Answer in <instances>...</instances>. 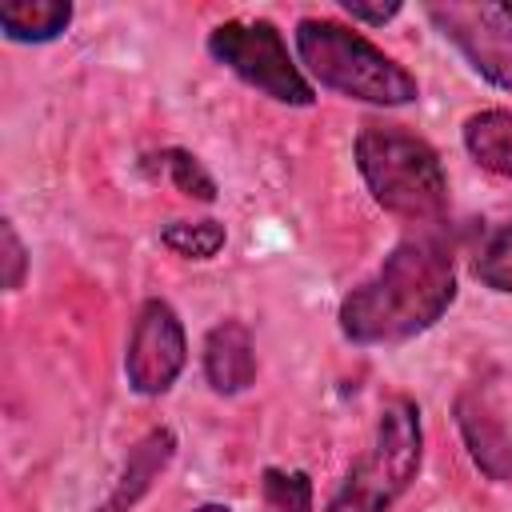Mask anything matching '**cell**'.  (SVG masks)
Here are the masks:
<instances>
[{"label":"cell","mask_w":512,"mask_h":512,"mask_svg":"<svg viewBox=\"0 0 512 512\" xmlns=\"http://www.w3.org/2000/svg\"><path fill=\"white\" fill-rule=\"evenodd\" d=\"M152 160H160V168L168 172V180L176 184V192H184V196H192V200H204V204L216 200V180L204 172V164H200L192 152L168 148V152H160V156H152Z\"/></svg>","instance_id":"2e32d148"},{"label":"cell","mask_w":512,"mask_h":512,"mask_svg":"<svg viewBox=\"0 0 512 512\" xmlns=\"http://www.w3.org/2000/svg\"><path fill=\"white\" fill-rule=\"evenodd\" d=\"M296 52H300V64L312 72V80H320L340 96L384 104V108L412 104L420 96V84L404 64H396L368 36L336 20L304 16L296 24Z\"/></svg>","instance_id":"3957f363"},{"label":"cell","mask_w":512,"mask_h":512,"mask_svg":"<svg viewBox=\"0 0 512 512\" xmlns=\"http://www.w3.org/2000/svg\"><path fill=\"white\" fill-rule=\"evenodd\" d=\"M428 20L444 40L460 48V56L488 84L512 96V4L488 0H448L428 4Z\"/></svg>","instance_id":"8992f818"},{"label":"cell","mask_w":512,"mask_h":512,"mask_svg":"<svg viewBox=\"0 0 512 512\" xmlns=\"http://www.w3.org/2000/svg\"><path fill=\"white\" fill-rule=\"evenodd\" d=\"M228 232L220 220H172L160 228V244L188 260H212L224 248Z\"/></svg>","instance_id":"4fadbf2b"},{"label":"cell","mask_w":512,"mask_h":512,"mask_svg":"<svg viewBox=\"0 0 512 512\" xmlns=\"http://www.w3.org/2000/svg\"><path fill=\"white\" fill-rule=\"evenodd\" d=\"M456 424H460V436H464L476 468L488 480L508 484L512 480V436H508L504 420L488 408V400L476 392H464L456 400Z\"/></svg>","instance_id":"ba28073f"},{"label":"cell","mask_w":512,"mask_h":512,"mask_svg":"<svg viewBox=\"0 0 512 512\" xmlns=\"http://www.w3.org/2000/svg\"><path fill=\"white\" fill-rule=\"evenodd\" d=\"M476 280L488 284L492 292L512 296V224H500L484 240V248L476 256Z\"/></svg>","instance_id":"9a60e30c"},{"label":"cell","mask_w":512,"mask_h":512,"mask_svg":"<svg viewBox=\"0 0 512 512\" xmlns=\"http://www.w3.org/2000/svg\"><path fill=\"white\" fill-rule=\"evenodd\" d=\"M192 512H232L228 504H200V508H192Z\"/></svg>","instance_id":"d6986e66"},{"label":"cell","mask_w":512,"mask_h":512,"mask_svg":"<svg viewBox=\"0 0 512 512\" xmlns=\"http://www.w3.org/2000/svg\"><path fill=\"white\" fill-rule=\"evenodd\" d=\"M204 380L220 396H236L256 384V344L248 324L220 320L204 336Z\"/></svg>","instance_id":"9c48e42d"},{"label":"cell","mask_w":512,"mask_h":512,"mask_svg":"<svg viewBox=\"0 0 512 512\" xmlns=\"http://www.w3.org/2000/svg\"><path fill=\"white\" fill-rule=\"evenodd\" d=\"M352 152L372 200L384 212L408 224H436L448 212L444 164L416 132L400 124H364Z\"/></svg>","instance_id":"7a4b0ae2"},{"label":"cell","mask_w":512,"mask_h":512,"mask_svg":"<svg viewBox=\"0 0 512 512\" xmlns=\"http://www.w3.org/2000/svg\"><path fill=\"white\" fill-rule=\"evenodd\" d=\"M72 24L68 0H4L0 4V28L16 44H44L56 40Z\"/></svg>","instance_id":"8fae6325"},{"label":"cell","mask_w":512,"mask_h":512,"mask_svg":"<svg viewBox=\"0 0 512 512\" xmlns=\"http://www.w3.org/2000/svg\"><path fill=\"white\" fill-rule=\"evenodd\" d=\"M172 456H176V436H172V428H152L148 436H140V440L128 448V460H124V472H120L116 488L108 492V500H104L96 512H128V508L152 488V480L168 468Z\"/></svg>","instance_id":"30bf717a"},{"label":"cell","mask_w":512,"mask_h":512,"mask_svg":"<svg viewBox=\"0 0 512 512\" xmlns=\"http://www.w3.org/2000/svg\"><path fill=\"white\" fill-rule=\"evenodd\" d=\"M0 236H4V288L16 292L24 284V272H28V252H24L12 220H0Z\"/></svg>","instance_id":"e0dca14e"},{"label":"cell","mask_w":512,"mask_h":512,"mask_svg":"<svg viewBox=\"0 0 512 512\" xmlns=\"http://www.w3.org/2000/svg\"><path fill=\"white\" fill-rule=\"evenodd\" d=\"M260 504H264V512H312V480H308V472L264 468Z\"/></svg>","instance_id":"5bb4252c"},{"label":"cell","mask_w":512,"mask_h":512,"mask_svg":"<svg viewBox=\"0 0 512 512\" xmlns=\"http://www.w3.org/2000/svg\"><path fill=\"white\" fill-rule=\"evenodd\" d=\"M420 456H424L420 408L408 396H396L380 408L372 444L332 492L328 512H388L416 480Z\"/></svg>","instance_id":"277c9868"},{"label":"cell","mask_w":512,"mask_h":512,"mask_svg":"<svg viewBox=\"0 0 512 512\" xmlns=\"http://www.w3.org/2000/svg\"><path fill=\"white\" fill-rule=\"evenodd\" d=\"M184 360H188V340H184V324L176 308L168 300H148L136 312L128 352H124V376L132 392L140 396L168 392L176 376L184 372Z\"/></svg>","instance_id":"52a82bcc"},{"label":"cell","mask_w":512,"mask_h":512,"mask_svg":"<svg viewBox=\"0 0 512 512\" xmlns=\"http://www.w3.org/2000/svg\"><path fill=\"white\" fill-rule=\"evenodd\" d=\"M456 300V260L444 236L400 240L384 264L340 300V332L352 344H400L428 332Z\"/></svg>","instance_id":"6da1fadb"},{"label":"cell","mask_w":512,"mask_h":512,"mask_svg":"<svg viewBox=\"0 0 512 512\" xmlns=\"http://www.w3.org/2000/svg\"><path fill=\"white\" fill-rule=\"evenodd\" d=\"M464 148L480 168L512 180V112L508 108L472 112L464 120Z\"/></svg>","instance_id":"7c38bea8"},{"label":"cell","mask_w":512,"mask_h":512,"mask_svg":"<svg viewBox=\"0 0 512 512\" xmlns=\"http://www.w3.org/2000/svg\"><path fill=\"white\" fill-rule=\"evenodd\" d=\"M208 52L232 68L244 84H252L256 92H264L276 104H292V108H308L316 100L312 84L304 80V72L292 64L288 44L280 36L276 24L268 20H224L208 32Z\"/></svg>","instance_id":"5b68a950"},{"label":"cell","mask_w":512,"mask_h":512,"mask_svg":"<svg viewBox=\"0 0 512 512\" xmlns=\"http://www.w3.org/2000/svg\"><path fill=\"white\" fill-rule=\"evenodd\" d=\"M340 8L352 20H364V24H388L400 12V4H364V0H340Z\"/></svg>","instance_id":"ac0fdd59"}]
</instances>
